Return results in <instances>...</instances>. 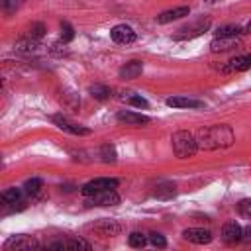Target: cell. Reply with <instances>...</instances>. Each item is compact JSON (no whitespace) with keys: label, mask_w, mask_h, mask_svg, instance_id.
Segmentation results:
<instances>
[{"label":"cell","mask_w":251,"mask_h":251,"mask_svg":"<svg viewBox=\"0 0 251 251\" xmlns=\"http://www.w3.org/2000/svg\"><path fill=\"white\" fill-rule=\"evenodd\" d=\"M233 141H235V135L227 124H216L210 127H202L196 133L198 149H206V151L226 149V147L233 145Z\"/></svg>","instance_id":"6da1fadb"},{"label":"cell","mask_w":251,"mask_h":251,"mask_svg":"<svg viewBox=\"0 0 251 251\" xmlns=\"http://www.w3.org/2000/svg\"><path fill=\"white\" fill-rule=\"evenodd\" d=\"M171 143H173V153L178 159H188L198 151V143H196V135H192L186 129H178L171 135Z\"/></svg>","instance_id":"7a4b0ae2"},{"label":"cell","mask_w":251,"mask_h":251,"mask_svg":"<svg viewBox=\"0 0 251 251\" xmlns=\"http://www.w3.org/2000/svg\"><path fill=\"white\" fill-rule=\"evenodd\" d=\"M86 200V206H98V208H106V206H116L120 204V196L116 192V188H110V190H102V192H96V194H90V196H84Z\"/></svg>","instance_id":"3957f363"},{"label":"cell","mask_w":251,"mask_h":251,"mask_svg":"<svg viewBox=\"0 0 251 251\" xmlns=\"http://www.w3.org/2000/svg\"><path fill=\"white\" fill-rule=\"evenodd\" d=\"M210 25H212L210 18H200V20H196L194 24L180 27V29H178V33L175 35V39H194V37L202 35L204 31H208V29H210Z\"/></svg>","instance_id":"277c9868"},{"label":"cell","mask_w":251,"mask_h":251,"mask_svg":"<svg viewBox=\"0 0 251 251\" xmlns=\"http://www.w3.org/2000/svg\"><path fill=\"white\" fill-rule=\"evenodd\" d=\"M4 249H6V251H10V249H12V251H33V249H39V243H37L35 237L20 233V235H12V237L4 243Z\"/></svg>","instance_id":"5b68a950"},{"label":"cell","mask_w":251,"mask_h":251,"mask_svg":"<svg viewBox=\"0 0 251 251\" xmlns=\"http://www.w3.org/2000/svg\"><path fill=\"white\" fill-rule=\"evenodd\" d=\"M51 122H53L59 129H63V131H67V133H71V135H90V133H92L90 127H84V126H80V124H75V122H71L69 118H65L63 114L51 116Z\"/></svg>","instance_id":"8992f818"},{"label":"cell","mask_w":251,"mask_h":251,"mask_svg":"<svg viewBox=\"0 0 251 251\" xmlns=\"http://www.w3.org/2000/svg\"><path fill=\"white\" fill-rule=\"evenodd\" d=\"M118 186V178H110V176H102V178H94L90 182H86L80 192L82 196H90V194H96V192H102V190H110V188H116Z\"/></svg>","instance_id":"52a82bcc"},{"label":"cell","mask_w":251,"mask_h":251,"mask_svg":"<svg viewBox=\"0 0 251 251\" xmlns=\"http://www.w3.org/2000/svg\"><path fill=\"white\" fill-rule=\"evenodd\" d=\"M116 120L124 126H133V127H139V126H147L151 122L149 116L145 114H139V112H133V110H120L116 114Z\"/></svg>","instance_id":"ba28073f"},{"label":"cell","mask_w":251,"mask_h":251,"mask_svg":"<svg viewBox=\"0 0 251 251\" xmlns=\"http://www.w3.org/2000/svg\"><path fill=\"white\" fill-rule=\"evenodd\" d=\"M241 233H243V227L235 220H229L222 227V241L226 245H235V243L241 241Z\"/></svg>","instance_id":"9c48e42d"},{"label":"cell","mask_w":251,"mask_h":251,"mask_svg":"<svg viewBox=\"0 0 251 251\" xmlns=\"http://www.w3.org/2000/svg\"><path fill=\"white\" fill-rule=\"evenodd\" d=\"M110 37H112L116 43H120V45H129V43H133V41L137 39V33H135L129 25L120 24V25H114V27H112Z\"/></svg>","instance_id":"30bf717a"},{"label":"cell","mask_w":251,"mask_h":251,"mask_svg":"<svg viewBox=\"0 0 251 251\" xmlns=\"http://www.w3.org/2000/svg\"><path fill=\"white\" fill-rule=\"evenodd\" d=\"M47 249H84V251H90L92 245L82 237H69V239H59V241L47 243Z\"/></svg>","instance_id":"8fae6325"},{"label":"cell","mask_w":251,"mask_h":251,"mask_svg":"<svg viewBox=\"0 0 251 251\" xmlns=\"http://www.w3.org/2000/svg\"><path fill=\"white\" fill-rule=\"evenodd\" d=\"M182 237L190 243H196V245H204V243H210L212 241V231L210 229H204V227H188L182 231Z\"/></svg>","instance_id":"7c38bea8"},{"label":"cell","mask_w":251,"mask_h":251,"mask_svg":"<svg viewBox=\"0 0 251 251\" xmlns=\"http://www.w3.org/2000/svg\"><path fill=\"white\" fill-rule=\"evenodd\" d=\"M237 47H241L239 37H214L212 43H210L212 53H226V51H231V49H237Z\"/></svg>","instance_id":"4fadbf2b"},{"label":"cell","mask_w":251,"mask_h":251,"mask_svg":"<svg viewBox=\"0 0 251 251\" xmlns=\"http://www.w3.org/2000/svg\"><path fill=\"white\" fill-rule=\"evenodd\" d=\"M92 229L102 237H114V235H118L122 231V226L118 222H114V220H100V222L92 224Z\"/></svg>","instance_id":"5bb4252c"},{"label":"cell","mask_w":251,"mask_h":251,"mask_svg":"<svg viewBox=\"0 0 251 251\" xmlns=\"http://www.w3.org/2000/svg\"><path fill=\"white\" fill-rule=\"evenodd\" d=\"M141 73H143V61H137V59H131L120 67V78H124V80H133Z\"/></svg>","instance_id":"9a60e30c"},{"label":"cell","mask_w":251,"mask_h":251,"mask_svg":"<svg viewBox=\"0 0 251 251\" xmlns=\"http://www.w3.org/2000/svg\"><path fill=\"white\" fill-rule=\"evenodd\" d=\"M247 69H251V55H237L231 61H227L222 71L224 73H243Z\"/></svg>","instance_id":"2e32d148"},{"label":"cell","mask_w":251,"mask_h":251,"mask_svg":"<svg viewBox=\"0 0 251 251\" xmlns=\"http://www.w3.org/2000/svg\"><path fill=\"white\" fill-rule=\"evenodd\" d=\"M167 106H171V108H204L206 104L202 100L188 98V96H171V98H167Z\"/></svg>","instance_id":"e0dca14e"},{"label":"cell","mask_w":251,"mask_h":251,"mask_svg":"<svg viewBox=\"0 0 251 251\" xmlns=\"http://www.w3.org/2000/svg\"><path fill=\"white\" fill-rule=\"evenodd\" d=\"M188 14H190V8L188 6H178V8H173V10H167V12L159 14L157 16V24H169V22L186 18Z\"/></svg>","instance_id":"ac0fdd59"},{"label":"cell","mask_w":251,"mask_h":251,"mask_svg":"<svg viewBox=\"0 0 251 251\" xmlns=\"http://www.w3.org/2000/svg\"><path fill=\"white\" fill-rule=\"evenodd\" d=\"M153 196L157 200H171L173 196H176V184L175 182H159L153 190Z\"/></svg>","instance_id":"d6986e66"},{"label":"cell","mask_w":251,"mask_h":251,"mask_svg":"<svg viewBox=\"0 0 251 251\" xmlns=\"http://www.w3.org/2000/svg\"><path fill=\"white\" fill-rule=\"evenodd\" d=\"M24 188H8V190H4L2 192V196H0V202L4 204V206H14V204H24Z\"/></svg>","instance_id":"ffe728a7"},{"label":"cell","mask_w":251,"mask_h":251,"mask_svg":"<svg viewBox=\"0 0 251 251\" xmlns=\"http://www.w3.org/2000/svg\"><path fill=\"white\" fill-rule=\"evenodd\" d=\"M214 33H216V37H239L241 33H245V29L239 25H222Z\"/></svg>","instance_id":"44dd1931"},{"label":"cell","mask_w":251,"mask_h":251,"mask_svg":"<svg viewBox=\"0 0 251 251\" xmlns=\"http://www.w3.org/2000/svg\"><path fill=\"white\" fill-rule=\"evenodd\" d=\"M98 155H100V161H104V163H116V157H118L116 147L112 143H104L98 149Z\"/></svg>","instance_id":"7402d4cb"},{"label":"cell","mask_w":251,"mask_h":251,"mask_svg":"<svg viewBox=\"0 0 251 251\" xmlns=\"http://www.w3.org/2000/svg\"><path fill=\"white\" fill-rule=\"evenodd\" d=\"M88 92H90V96H92L94 100H106V98H110V94H112V90H110L106 84H94V86L88 88Z\"/></svg>","instance_id":"603a6c76"},{"label":"cell","mask_w":251,"mask_h":251,"mask_svg":"<svg viewBox=\"0 0 251 251\" xmlns=\"http://www.w3.org/2000/svg\"><path fill=\"white\" fill-rule=\"evenodd\" d=\"M37 47H39L37 39H31V37L22 39V41H18V43H16V49H18V51H22V53H35V51H37Z\"/></svg>","instance_id":"cb8c5ba5"},{"label":"cell","mask_w":251,"mask_h":251,"mask_svg":"<svg viewBox=\"0 0 251 251\" xmlns=\"http://www.w3.org/2000/svg\"><path fill=\"white\" fill-rule=\"evenodd\" d=\"M41 188H43V180L37 178V176H33V178H29V180L24 182V190H25V194H29V196H35Z\"/></svg>","instance_id":"d4e9b609"},{"label":"cell","mask_w":251,"mask_h":251,"mask_svg":"<svg viewBox=\"0 0 251 251\" xmlns=\"http://www.w3.org/2000/svg\"><path fill=\"white\" fill-rule=\"evenodd\" d=\"M147 241H149V237L143 235L141 231H131V233L127 235V243H129V247H145Z\"/></svg>","instance_id":"484cf974"},{"label":"cell","mask_w":251,"mask_h":251,"mask_svg":"<svg viewBox=\"0 0 251 251\" xmlns=\"http://www.w3.org/2000/svg\"><path fill=\"white\" fill-rule=\"evenodd\" d=\"M45 31H47L45 24L35 22V24H31V25H29V29H27V37H31V39H37V41H39V39L45 35Z\"/></svg>","instance_id":"4316f807"},{"label":"cell","mask_w":251,"mask_h":251,"mask_svg":"<svg viewBox=\"0 0 251 251\" xmlns=\"http://www.w3.org/2000/svg\"><path fill=\"white\" fill-rule=\"evenodd\" d=\"M22 4H24V0H2V10L6 16H12L22 8Z\"/></svg>","instance_id":"83f0119b"},{"label":"cell","mask_w":251,"mask_h":251,"mask_svg":"<svg viewBox=\"0 0 251 251\" xmlns=\"http://www.w3.org/2000/svg\"><path fill=\"white\" fill-rule=\"evenodd\" d=\"M73 39H75V27H73L71 24L63 22V24H61V41H63V43H71Z\"/></svg>","instance_id":"f1b7e54d"},{"label":"cell","mask_w":251,"mask_h":251,"mask_svg":"<svg viewBox=\"0 0 251 251\" xmlns=\"http://www.w3.org/2000/svg\"><path fill=\"white\" fill-rule=\"evenodd\" d=\"M149 243H151L153 247H159V249L167 247V239H165V235H161V233H157V231L149 233Z\"/></svg>","instance_id":"f546056e"},{"label":"cell","mask_w":251,"mask_h":251,"mask_svg":"<svg viewBox=\"0 0 251 251\" xmlns=\"http://www.w3.org/2000/svg\"><path fill=\"white\" fill-rule=\"evenodd\" d=\"M237 210H239V214H241L243 218L251 220V198H245V200H241V202L237 204Z\"/></svg>","instance_id":"4dcf8cb0"},{"label":"cell","mask_w":251,"mask_h":251,"mask_svg":"<svg viewBox=\"0 0 251 251\" xmlns=\"http://www.w3.org/2000/svg\"><path fill=\"white\" fill-rule=\"evenodd\" d=\"M127 104L135 108H149V102L143 96H127Z\"/></svg>","instance_id":"1f68e13d"},{"label":"cell","mask_w":251,"mask_h":251,"mask_svg":"<svg viewBox=\"0 0 251 251\" xmlns=\"http://www.w3.org/2000/svg\"><path fill=\"white\" fill-rule=\"evenodd\" d=\"M241 241H245V243H251V226L243 227V233H241Z\"/></svg>","instance_id":"d6a6232c"},{"label":"cell","mask_w":251,"mask_h":251,"mask_svg":"<svg viewBox=\"0 0 251 251\" xmlns=\"http://www.w3.org/2000/svg\"><path fill=\"white\" fill-rule=\"evenodd\" d=\"M243 29H245V33H251V22H249V24H247Z\"/></svg>","instance_id":"836d02e7"},{"label":"cell","mask_w":251,"mask_h":251,"mask_svg":"<svg viewBox=\"0 0 251 251\" xmlns=\"http://www.w3.org/2000/svg\"><path fill=\"white\" fill-rule=\"evenodd\" d=\"M204 2H206V4H216L218 0H204Z\"/></svg>","instance_id":"e575fe53"}]
</instances>
